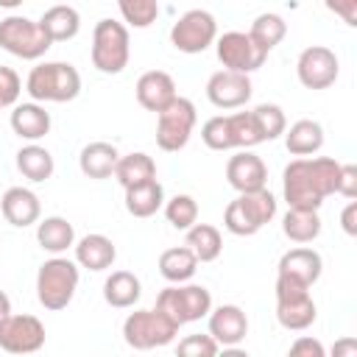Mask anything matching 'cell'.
<instances>
[{"mask_svg": "<svg viewBox=\"0 0 357 357\" xmlns=\"http://www.w3.org/2000/svg\"><path fill=\"white\" fill-rule=\"evenodd\" d=\"M340 162L332 156H296L282 173V195L287 206L321 209V204L335 195Z\"/></svg>", "mask_w": 357, "mask_h": 357, "instance_id": "1", "label": "cell"}, {"mask_svg": "<svg viewBox=\"0 0 357 357\" xmlns=\"http://www.w3.org/2000/svg\"><path fill=\"white\" fill-rule=\"evenodd\" d=\"M25 92L36 103H67L81 92V75L70 61H42L25 78Z\"/></svg>", "mask_w": 357, "mask_h": 357, "instance_id": "2", "label": "cell"}, {"mask_svg": "<svg viewBox=\"0 0 357 357\" xmlns=\"http://www.w3.org/2000/svg\"><path fill=\"white\" fill-rule=\"evenodd\" d=\"M78 262L67 259V257H50L39 265V273H36V298L45 310L50 312H59L64 310L75 290H78Z\"/></svg>", "mask_w": 357, "mask_h": 357, "instance_id": "3", "label": "cell"}, {"mask_svg": "<svg viewBox=\"0 0 357 357\" xmlns=\"http://www.w3.org/2000/svg\"><path fill=\"white\" fill-rule=\"evenodd\" d=\"M273 218H276V195L268 187H259L251 192H240L226 206L223 226L237 237H251Z\"/></svg>", "mask_w": 357, "mask_h": 357, "instance_id": "4", "label": "cell"}, {"mask_svg": "<svg viewBox=\"0 0 357 357\" xmlns=\"http://www.w3.org/2000/svg\"><path fill=\"white\" fill-rule=\"evenodd\" d=\"M92 67L106 75H117L128 67L131 59V36L128 28L117 20H100L92 31Z\"/></svg>", "mask_w": 357, "mask_h": 357, "instance_id": "5", "label": "cell"}, {"mask_svg": "<svg viewBox=\"0 0 357 357\" xmlns=\"http://www.w3.org/2000/svg\"><path fill=\"white\" fill-rule=\"evenodd\" d=\"M318 307L310 296V284L276 273V321L287 332H304L315 324Z\"/></svg>", "mask_w": 357, "mask_h": 357, "instance_id": "6", "label": "cell"}, {"mask_svg": "<svg viewBox=\"0 0 357 357\" xmlns=\"http://www.w3.org/2000/svg\"><path fill=\"white\" fill-rule=\"evenodd\" d=\"M156 310L162 315H167L181 329L184 324H192V321H201L209 315L212 293L204 284H190V282L170 284L156 296Z\"/></svg>", "mask_w": 357, "mask_h": 357, "instance_id": "7", "label": "cell"}, {"mask_svg": "<svg viewBox=\"0 0 357 357\" xmlns=\"http://www.w3.org/2000/svg\"><path fill=\"white\" fill-rule=\"evenodd\" d=\"M50 36L42 31L39 20H28L22 14H8L0 20V47L17 59L36 61L50 50Z\"/></svg>", "mask_w": 357, "mask_h": 357, "instance_id": "8", "label": "cell"}, {"mask_svg": "<svg viewBox=\"0 0 357 357\" xmlns=\"http://www.w3.org/2000/svg\"><path fill=\"white\" fill-rule=\"evenodd\" d=\"M176 335H178V326L167 315H162L156 307L153 310H134L123 321V340L137 351L167 346V343H173Z\"/></svg>", "mask_w": 357, "mask_h": 357, "instance_id": "9", "label": "cell"}, {"mask_svg": "<svg viewBox=\"0 0 357 357\" xmlns=\"http://www.w3.org/2000/svg\"><path fill=\"white\" fill-rule=\"evenodd\" d=\"M195 120H198L195 103L190 98L176 95L165 109L156 112V145L167 153L181 151L192 137Z\"/></svg>", "mask_w": 357, "mask_h": 357, "instance_id": "10", "label": "cell"}, {"mask_svg": "<svg viewBox=\"0 0 357 357\" xmlns=\"http://www.w3.org/2000/svg\"><path fill=\"white\" fill-rule=\"evenodd\" d=\"M218 39V20L206 8L184 11L170 28V45L178 53H204Z\"/></svg>", "mask_w": 357, "mask_h": 357, "instance_id": "11", "label": "cell"}, {"mask_svg": "<svg viewBox=\"0 0 357 357\" xmlns=\"http://www.w3.org/2000/svg\"><path fill=\"white\" fill-rule=\"evenodd\" d=\"M215 50H218V61L223 64V70H234V73H254L265 64L268 53L248 36V31H226L223 36L215 39Z\"/></svg>", "mask_w": 357, "mask_h": 357, "instance_id": "12", "label": "cell"}, {"mask_svg": "<svg viewBox=\"0 0 357 357\" xmlns=\"http://www.w3.org/2000/svg\"><path fill=\"white\" fill-rule=\"evenodd\" d=\"M45 324L36 315H6L0 321V349L8 354H33L45 346Z\"/></svg>", "mask_w": 357, "mask_h": 357, "instance_id": "13", "label": "cell"}, {"mask_svg": "<svg viewBox=\"0 0 357 357\" xmlns=\"http://www.w3.org/2000/svg\"><path fill=\"white\" fill-rule=\"evenodd\" d=\"M340 73V61L335 56V50L324 47V45H310L298 53L296 61V75L301 81V86L307 89H326L337 81Z\"/></svg>", "mask_w": 357, "mask_h": 357, "instance_id": "14", "label": "cell"}, {"mask_svg": "<svg viewBox=\"0 0 357 357\" xmlns=\"http://www.w3.org/2000/svg\"><path fill=\"white\" fill-rule=\"evenodd\" d=\"M251 78L248 73H234V70H218L206 81V98L218 109H240L251 100Z\"/></svg>", "mask_w": 357, "mask_h": 357, "instance_id": "15", "label": "cell"}, {"mask_svg": "<svg viewBox=\"0 0 357 357\" xmlns=\"http://www.w3.org/2000/svg\"><path fill=\"white\" fill-rule=\"evenodd\" d=\"M209 335L220 349H234L248 335V315L237 304H220L209 310Z\"/></svg>", "mask_w": 357, "mask_h": 357, "instance_id": "16", "label": "cell"}, {"mask_svg": "<svg viewBox=\"0 0 357 357\" xmlns=\"http://www.w3.org/2000/svg\"><path fill=\"white\" fill-rule=\"evenodd\" d=\"M226 181L237 190V192H251V190H259L265 187L268 181V167L265 162L251 153L248 148H243L240 153H234L229 162H226Z\"/></svg>", "mask_w": 357, "mask_h": 357, "instance_id": "17", "label": "cell"}, {"mask_svg": "<svg viewBox=\"0 0 357 357\" xmlns=\"http://www.w3.org/2000/svg\"><path fill=\"white\" fill-rule=\"evenodd\" d=\"M0 212L11 226L25 229V226H33L39 220L42 204H39V195L28 187H8L0 198Z\"/></svg>", "mask_w": 357, "mask_h": 357, "instance_id": "18", "label": "cell"}, {"mask_svg": "<svg viewBox=\"0 0 357 357\" xmlns=\"http://www.w3.org/2000/svg\"><path fill=\"white\" fill-rule=\"evenodd\" d=\"M137 100H139V106L142 109H148V112H159V109H165L178 92H176V81H173V75L170 73H165V70H148V73H142L139 78H137Z\"/></svg>", "mask_w": 357, "mask_h": 357, "instance_id": "19", "label": "cell"}, {"mask_svg": "<svg viewBox=\"0 0 357 357\" xmlns=\"http://www.w3.org/2000/svg\"><path fill=\"white\" fill-rule=\"evenodd\" d=\"M11 131L20 139H28V142L42 139L50 131V112L42 103H36V100H31V103H14Z\"/></svg>", "mask_w": 357, "mask_h": 357, "instance_id": "20", "label": "cell"}, {"mask_svg": "<svg viewBox=\"0 0 357 357\" xmlns=\"http://www.w3.org/2000/svg\"><path fill=\"white\" fill-rule=\"evenodd\" d=\"M321 271H324V259L315 248H290L282 254L279 265H276V273H284V276H293L304 284H315L321 279Z\"/></svg>", "mask_w": 357, "mask_h": 357, "instance_id": "21", "label": "cell"}, {"mask_svg": "<svg viewBox=\"0 0 357 357\" xmlns=\"http://www.w3.org/2000/svg\"><path fill=\"white\" fill-rule=\"evenodd\" d=\"M117 259V248L106 234H86L75 243V262L86 271H106Z\"/></svg>", "mask_w": 357, "mask_h": 357, "instance_id": "22", "label": "cell"}, {"mask_svg": "<svg viewBox=\"0 0 357 357\" xmlns=\"http://www.w3.org/2000/svg\"><path fill=\"white\" fill-rule=\"evenodd\" d=\"M120 159V151L112 145V142H89L81 148L78 153V167L86 178H109L114 173V165Z\"/></svg>", "mask_w": 357, "mask_h": 357, "instance_id": "23", "label": "cell"}, {"mask_svg": "<svg viewBox=\"0 0 357 357\" xmlns=\"http://www.w3.org/2000/svg\"><path fill=\"white\" fill-rule=\"evenodd\" d=\"M39 25L50 36V42H67V39H75L78 36V31H81V14H78V8L67 6V3H59V6H50L39 17Z\"/></svg>", "mask_w": 357, "mask_h": 357, "instance_id": "24", "label": "cell"}, {"mask_svg": "<svg viewBox=\"0 0 357 357\" xmlns=\"http://www.w3.org/2000/svg\"><path fill=\"white\" fill-rule=\"evenodd\" d=\"M284 148L290 156H312L324 148V126L318 120H296L284 128Z\"/></svg>", "mask_w": 357, "mask_h": 357, "instance_id": "25", "label": "cell"}, {"mask_svg": "<svg viewBox=\"0 0 357 357\" xmlns=\"http://www.w3.org/2000/svg\"><path fill=\"white\" fill-rule=\"evenodd\" d=\"M142 296V282L131 271H112L103 282V298L114 310H128L139 301Z\"/></svg>", "mask_w": 357, "mask_h": 357, "instance_id": "26", "label": "cell"}, {"mask_svg": "<svg viewBox=\"0 0 357 357\" xmlns=\"http://www.w3.org/2000/svg\"><path fill=\"white\" fill-rule=\"evenodd\" d=\"M36 243L47 254H61L70 245H75V229H73V223L67 218L50 215L45 220H39V226H36Z\"/></svg>", "mask_w": 357, "mask_h": 357, "instance_id": "27", "label": "cell"}, {"mask_svg": "<svg viewBox=\"0 0 357 357\" xmlns=\"http://www.w3.org/2000/svg\"><path fill=\"white\" fill-rule=\"evenodd\" d=\"M165 206V190L156 178L134 184L126 190V209L134 218H151Z\"/></svg>", "mask_w": 357, "mask_h": 357, "instance_id": "28", "label": "cell"}, {"mask_svg": "<svg viewBox=\"0 0 357 357\" xmlns=\"http://www.w3.org/2000/svg\"><path fill=\"white\" fill-rule=\"evenodd\" d=\"M282 231H284L287 240L301 243V245L318 240V234H321V215H318V209L287 206V212L282 218Z\"/></svg>", "mask_w": 357, "mask_h": 357, "instance_id": "29", "label": "cell"}, {"mask_svg": "<svg viewBox=\"0 0 357 357\" xmlns=\"http://www.w3.org/2000/svg\"><path fill=\"white\" fill-rule=\"evenodd\" d=\"M17 170L28 178V181H47L56 170L53 153L36 142H28L17 151Z\"/></svg>", "mask_w": 357, "mask_h": 357, "instance_id": "30", "label": "cell"}, {"mask_svg": "<svg viewBox=\"0 0 357 357\" xmlns=\"http://www.w3.org/2000/svg\"><path fill=\"white\" fill-rule=\"evenodd\" d=\"M112 176L120 181L123 190H128V187H134V184H142V181L156 178V162H153L148 153L134 151V153H126V156L117 159Z\"/></svg>", "mask_w": 357, "mask_h": 357, "instance_id": "31", "label": "cell"}, {"mask_svg": "<svg viewBox=\"0 0 357 357\" xmlns=\"http://www.w3.org/2000/svg\"><path fill=\"white\" fill-rule=\"evenodd\" d=\"M198 271V259L187 245H176L159 254V273L170 282V284H181L190 282Z\"/></svg>", "mask_w": 357, "mask_h": 357, "instance_id": "32", "label": "cell"}, {"mask_svg": "<svg viewBox=\"0 0 357 357\" xmlns=\"http://www.w3.org/2000/svg\"><path fill=\"white\" fill-rule=\"evenodd\" d=\"M184 245L195 254L198 262H215L220 257V251H223V237L212 223H198L195 220L187 229V243Z\"/></svg>", "mask_w": 357, "mask_h": 357, "instance_id": "33", "label": "cell"}, {"mask_svg": "<svg viewBox=\"0 0 357 357\" xmlns=\"http://www.w3.org/2000/svg\"><path fill=\"white\" fill-rule=\"evenodd\" d=\"M284 33H287L284 17H279V14H273V11L259 14V17L251 22V28H248V36H251L265 53H271V50L284 39Z\"/></svg>", "mask_w": 357, "mask_h": 357, "instance_id": "34", "label": "cell"}, {"mask_svg": "<svg viewBox=\"0 0 357 357\" xmlns=\"http://www.w3.org/2000/svg\"><path fill=\"white\" fill-rule=\"evenodd\" d=\"M165 218L173 229L178 231H187L195 220H198V201L192 195H173L167 204H165Z\"/></svg>", "mask_w": 357, "mask_h": 357, "instance_id": "35", "label": "cell"}, {"mask_svg": "<svg viewBox=\"0 0 357 357\" xmlns=\"http://www.w3.org/2000/svg\"><path fill=\"white\" fill-rule=\"evenodd\" d=\"M117 8L131 28H148L159 17V0H117Z\"/></svg>", "mask_w": 357, "mask_h": 357, "instance_id": "36", "label": "cell"}, {"mask_svg": "<svg viewBox=\"0 0 357 357\" xmlns=\"http://www.w3.org/2000/svg\"><path fill=\"white\" fill-rule=\"evenodd\" d=\"M251 114H254V120H257L259 134H262L265 142L282 137L284 128H287V117H284L282 106H276V103H259L257 109H251Z\"/></svg>", "mask_w": 357, "mask_h": 357, "instance_id": "37", "label": "cell"}, {"mask_svg": "<svg viewBox=\"0 0 357 357\" xmlns=\"http://www.w3.org/2000/svg\"><path fill=\"white\" fill-rule=\"evenodd\" d=\"M229 128H231L234 148H240V151L265 142L262 134H259V126H257V120H254L251 112H234V114H229Z\"/></svg>", "mask_w": 357, "mask_h": 357, "instance_id": "38", "label": "cell"}, {"mask_svg": "<svg viewBox=\"0 0 357 357\" xmlns=\"http://www.w3.org/2000/svg\"><path fill=\"white\" fill-rule=\"evenodd\" d=\"M201 139L212 151H231L234 148V139H231V128H229V114L209 117L201 126Z\"/></svg>", "mask_w": 357, "mask_h": 357, "instance_id": "39", "label": "cell"}, {"mask_svg": "<svg viewBox=\"0 0 357 357\" xmlns=\"http://www.w3.org/2000/svg\"><path fill=\"white\" fill-rule=\"evenodd\" d=\"M176 351L181 357H212L220 351V346L212 335H187L184 340H178Z\"/></svg>", "mask_w": 357, "mask_h": 357, "instance_id": "40", "label": "cell"}, {"mask_svg": "<svg viewBox=\"0 0 357 357\" xmlns=\"http://www.w3.org/2000/svg\"><path fill=\"white\" fill-rule=\"evenodd\" d=\"M20 95H22V81H20L17 70L0 64V109L14 106L20 100Z\"/></svg>", "mask_w": 357, "mask_h": 357, "instance_id": "41", "label": "cell"}, {"mask_svg": "<svg viewBox=\"0 0 357 357\" xmlns=\"http://www.w3.org/2000/svg\"><path fill=\"white\" fill-rule=\"evenodd\" d=\"M335 192L343 198H357V167L354 165H340Z\"/></svg>", "mask_w": 357, "mask_h": 357, "instance_id": "42", "label": "cell"}, {"mask_svg": "<svg viewBox=\"0 0 357 357\" xmlns=\"http://www.w3.org/2000/svg\"><path fill=\"white\" fill-rule=\"evenodd\" d=\"M324 6L335 14V17H340L346 25H357V0H324Z\"/></svg>", "mask_w": 357, "mask_h": 357, "instance_id": "43", "label": "cell"}, {"mask_svg": "<svg viewBox=\"0 0 357 357\" xmlns=\"http://www.w3.org/2000/svg\"><path fill=\"white\" fill-rule=\"evenodd\" d=\"M290 354H293V357H324L326 351H324L321 340H315V337H298V340L290 346Z\"/></svg>", "mask_w": 357, "mask_h": 357, "instance_id": "44", "label": "cell"}, {"mask_svg": "<svg viewBox=\"0 0 357 357\" xmlns=\"http://www.w3.org/2000/svg\"><path fill=\"white\" fill-rule=\"evenodd\" d=\"M340 226H343V231H346L349 237L357 234V201H354V198H349V204L343 206V212H340Z\"/></svg>", "mask_w": 357, "mask_h": 357, "instance_id": "45", "label": "cell"}, {"mask_svg": "<svg viewBox=\"0 0 357 357\" xmlns=\"http://www.w3.org/2000/svg\"><path fill=\"white\" fill-rule=\"evenodd\" d=\"M332 354H335V357H357V340H354V337L337 340L335 349H332Z\"/></svg>", "mask_w": 357, "mask_h": 357, "instance_id": "46", "label": "cell"}, {"mask_svg": "<svg viewBox=\"0 0 357 357\" xmlns=\"http://www.w3.org/2000/svg\"><path fill=\"white\" fill-rule=\"evenodd\" d=\"M6 315H11V298H8V296L0 290V321H3Z\"/></svg>", "mask_w": 357, "mask_h": 357, "instance_id": "47", "label": "cell"}, {"mask_svg": "<svg viewBox=\"0 0 357 357\" xmlns=\"http://www.w3.org/2000/svg\"><path fill=\"white\" fill-rule=\"evenodd\" d=\"M20 6H22V0H0V8H8V11L20 8Z\"/></svg>", "mask_w": 357, "mask_h": 357, "instance_id": "48", "label": "cell"}]
</instances>
